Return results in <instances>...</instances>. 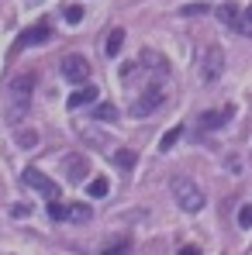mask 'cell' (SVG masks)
<instances>
[{
	"mask_svg": "<svg viewBox=\"0 0 252 255\" xmlns=\"http://www.w3.org/2000/svg\"><path fill=\"white\" fill-rule=\"evenodd\" d=\"M142 66H149L152 73H159V76H166V59L159 55V52H152V48H142Z\"/></svg>",
	"mask_w": 252,
	"mask_h": 255,
	"instance_id": "cell-12",
	"label": "cell"
},
{
	"mask_svg": "<svg viewBox=\"0 0 252 255\" xmlns=\"http://www.w3.org/2000/svg\"><path fill=\"white\" fill-rule=\"evenodd\" d=\"M28 3H31V7H35V3H42V0H28Z\"/></svg>",
	"mask_w": 252,
	"mask_h": 255,
	"instance_id": "cell-26",
	"label": "cell"
},
{
	"mask_svg": "<svg viewBox=\"0 0 252 255\" xmlns=\"http://www.w3.org/2000/svg\"><path fill=\"white\" fill-rule=\"evenodd\" d=\"M232 114H235V107L232 104H225L221 111H208V114H201V131H214V128H221V125H228L232 121Z\"/></svg>",
	"mask_w": 252,
	"mask_h": 255,
	"instance_id": "cell-9",
	"label": "cell"
},
{
	"mask_svg": "<svg viewBox=\"0 0 252 255\" xmlns=\"http://www.w3.org/2000/svg\"><path fill=\"white\" fill-rule=\"evenodd\" d=\"M135 162H138L135 152H128V148H118V152H114V166H118L121 172H131V169H135Z\"/></svg>",
	"mask_w": 252,
	"mask_h": 255,
	"instance_id": "cell-15",
	"label": "cell"
},
{
	"mask_svg": "<svg viewBox=\"0 0 252 255\" xmlns=\"http://www.w3.org/2000/svg\"><path fill=\"white\" fill-rule=\"evenodd\" d=\"M93 118L97 121H118V111H114V104H97L93 107Z\"/></svg>",
	"mask_w": 252,
	"mask_h": 255,
	"instance_id": "cell-17",
	"label": "cell"
},
{
	"mask_svg": "<svg viewBox=\"0 0 252 255\" xmlns=\"http://www.w3.org/2000/svg\"><path fill=\"white\" fill-rule=\"evenodd\" d=\"M246 21H249V24H252V3H249V7H246Z\"/></svg>",
	"mask_w": 252,
	"mask_h": 255,
	"instance_id": "cell-25",
	"label": "cell"
},
{
	"mask_svg": "<svg viewBox=\"0 0 252 255\" xmlns=\"http://www.w3.org/2000/svg\"><path fill=\"white\" fill-rule=\"evenodd\" d=\"M86 172H90V162H86L83 155H69V159H66V176H69L73 183L86 179Z\"/></svg>",
	"mask_w": 252,
	"mask_h": 255,
	"instance_id": "cell-11",
	"label": "cell"
},
{
	"mask_svg": "<svg viewBox=\"0 0 252 255\" xmlns=\"http://www.w3.org/2000/svg\"><path fill=\"white\" fill-rule=\"evenodd\" d=\"M62 17H66L69 24H80V21H83V7H80V3H69V7L62 10Z\"/></svg>",
	"mask_w": 252,
	"mask_h": 255,
	"instance_id": "cell-19",
	"label": "cell"
},
{
	"mask_svg": "<svg viewBox=\"0 0 252 255\" xmlns=\"http://www.w3.org/2000/svg\"><path fill=\"white\" fill-rule=\"evenodd\" d=\"M10 93H14V111H10V118H24V114H28V107H31L35 76H31V73H28V76H17L14 86H10Z\"/></svg>",
	"mask_w": 252,
	"mask_h": 255,
	"instance_id": "cell-4",
	"label": "cell"
},
{
	"mask_svg": "<svg viewBox=\"0 0 252 255\" xmlns=\"http://www.w3.org/2000/svg\"><path fill=\"white\" fill-rule=\"evenodd\" d=\"M214 14H218V21H221V24H228L232 31H242V35H249V31H252V24L246 21V14L239 10V3H221Z\"/></svg>",
	"mask_w": 252,
	"mask_h": 255,
	"instance_id": "cell-7",
	"label": "cell"
},
{
	"mask_svg": "<svg viewBox=\"0 0 252 255\" xmlns=\"http://www.w3.org/2000/svg\"><path fill=\"white\" fill-rule=\"evenodd\" d=\"M28 214H31L28 204H14V207H10V217H28Z\"/></svg>",
	"mask_w": 252,
	"mask_h": 255,
	"instance_id": "cell-23",
	"label": "cell"
},
{
	"mask_svg": "<svg viewBox=\"0 0 252 255\" xmlns=\"http://www.w3.org/2000/svg\"><path fill=\"white\" fill-rule=\"evenodd\" d=\"M180 255H201L197 249H180Z\"/></svg>",
	"mask_w": 252,
	"mask_h": 255,
	"instance_id": "cell-24",
	"label": "cell"
},
{
	"mask_svg": "<svg viewBox=\"0 0 252 255\" xmlns=\"http://www.w3.org/2000/svg\"><path fill=\"white\" fill-rule=\"evenodd\" d=\"M86 193H90L93 200H104V197L111 193V183H107L104 176H97V179H90V186H86Z\"/></svg>",
	"mask_w": 252,
	"mask_h": 255,
	"instance_id": "cell-14",
	"label": "cell"
},
{
	"mask_svg": "<svg viewBox=\"0 0 252 255\" xmlns=\"http://www.w3.org/2000/svg\"><path fill=\"white\" fill-rule=\"evenodd\" d=\"M97 97H100V93H97V86L83 83L73 97H69V104H66V107H69V111H80V107H86V104H97Z\"/></svg>",
	"mask_w": 252,
	"mask_h": 255,
	"instance_id": "cell-10",
	"label": "cell"
},
{
	"mask_svg": "<svg viewBox=\"0 0 252 255\" xmlns=\"http://www.w3.org/2000/svg\"><path fill=\"white\" fill-rule=\"evenodd\" d=\"M208 10H211L208 3H187V7H180L183 17H201V14H208Z\"/></svg>",
	"mask_w": 252,
	"mask_h": 255,
	"instance_id": "cell-20",
	"label": "cell"
},
{
	"mask_svg": "<svg viewBox=\"0 0 252 255\" xmlns=\"http://www.w3.org/2000/svg\"><path fill=\"white\" fill-rule=\"evenodd\" d=\"M59 69H62V80H69V83H76V86H83L90 80V62H86L83 55H66L59 62Z\"/></svg>",
	"mask_w": 252,
	"mask_h": 255,
	"instance_id": "cell-5",
	"label": "cell"
},
{
	"mask_svg": "<svg viewBox=\"0 0 252 255\" xmlns=\"http://www.w3.org/2000/svg\"><path fill=\"white\" fill-rule=\"evenodd\" d=\"M17 145L35 148V145H38V134H35V131H17Z\"/></svg>",
	"mask_w": 252,
	"mask_h": 255,
	"instance_id": "cell-22",
	"label": "cell"
},
{
	"mask_svg": "<svg viewBox=\"0 0 252 255\" xmlns=\"http://www.w3.org/2000/svg\"><path fill=\"white\" fill-rule=\"evenodd\" d=\"M180 134H183V128H180V125H176V128H169V131H166V138L159 141V148H163V152H169V148H173V145L180 141Z\"/></svg>",
	"mask_w": 252,
	"mask_h": 255,
	"instance_id": "cell-18",
	"label": "cell"
},
{
	"mask_svg": "<svg viewBox=\"0 0 252 255\" xmlns=\"http://www.w3.org/2000/svg\"><path fill=\"white\" fill-rule=\"evenodd\" d=\"M221 73H225V52H221V45H211L201 55V83H218Z\"/></svg>",
	"mask_w": 252,
	"mask_h": 255,
	"instance_id": "cell-3",
	"label": "cell"
},
{
	"mask_svg": "<svg viewBox=\"0 0 252 255\" xmlns=\"http://www.w3.org/2000/svg\"><path fill=\"white\" fill-rule=\"evenodd\" d=\"M159 107H163V83L152 80V83L145 86V93L131 104V118H149V114H156Z\"/></svg>",
	"mask_w": 252,
	"mask_h": 255,
	"instance_id": "cell-2",
	"label": "cell"
},
{
	"mask_svg": "<svg viewBox=\"0 0 252 255\" xmlns=\"http://www.w3.org/2000/svg\"><path fill=\"white\" fill-rule=\"evenodd\" d=\"M239 228H242V231H249V228H252V204L239 207Z\"/></svg>",
	"mask_w": 252,
	"mask_h": 255,
	"instance_id": "cell-21",
	"label": "cell"
},
{
	"mask_svg": "<svg viewBox=\"0 0 252 255\" xmlns=\"http://www.w3.org/2000/svg\"><path fill=\"white\" fill-rule=\"evenodd\" d=\"M48 38H52V28H48V24H35V28H28V31H21V35H17V45H14V48H31V45H42V42H48Z\"/></svg>",
	"mask_w": 252,
	"mask_h": 255,
	"instance_id": "cell-8",
	"label": "cell"
},
{
	"mask_svg": "<svg viewBox=\"0 0 252 255\" xmlns=\"http://www.w3.org/2000/svg\"><path fill=\"white\" fill-rule=\"evenodd\" d=\"M173 197H176V204L183 207L187 214H197L204 211V204H208V197H204V190L194 183V179H187V176H173Z\"/></svg>",
	"mask_w": 252,
	"mask_h": 255,
	"instance_id": "cell-1",
	"label": "cell"
},
{
	"mask_svg": "<svg viewBox=\"0 0 252 255\" xmlns=\"http://www.w3.org/2000/svg\"><path fill=\"white\" fill-rule=\"evenodd\" d=\"M21 179H24V186H31L35 193H42L45 200H59V186H55V183H52V179H48L45 172H38L35 166L21 172Z\"/></svg>",
	"mask_w": 252,
	"mask_h": 255,
	"instance_id": "cell-6",
	"label": "cell"
},
{
	"mask_svg": "<svg viewBox=\"0 0 252 255\" xmlns=\"http://www.w3.org/2000/svg\"><path fill=\"white\" fill-rule=\"evenodd\" d=\"M93 214H90V207L86 204H66V221H76V224H83V221H90Z\"/></svg>",
	"mask_w": 252,
	"mask_h": 255,
	"instance_id": "cell-13",
	"label": "cell"
},
{
	"mask_svg": "<svg viewBox=\"0 0 252 255\" xmlns=\"http://www.w3.org/2000/svg\"><path fill=\"white\" fill-rule=\"evenodd\" d=\"M121 45H125V31H121V28H114V31L107 35V45H104V52H107V55L114 59V55L121 52Z\"/></svg>",
	"mask_w": 252,
	"mask_h": 255,
	"instance_id": "cell-16",
	"label": "cell"
}]
</instances>
